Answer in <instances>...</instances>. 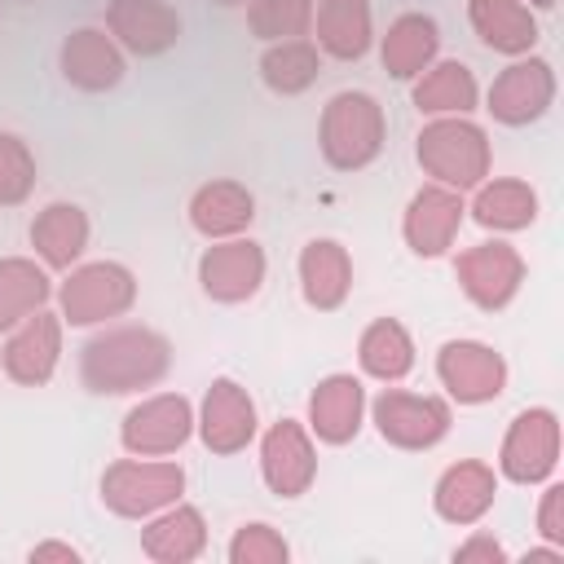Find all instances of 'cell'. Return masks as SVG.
Segmentation results:
<instances>
[{"instance_id": "1", "label": "cell", "mask_w": 564, "mask_h": 564, "mask_svg": "<svg viewBox=\"0 0 564 564\" xmlns=\"http://www.w3.org/2000/svg\"><path fill=\"white\" fill-rule=\"evenodd\" d=\"M172 366V344L150 326H115L79 348V379L88 392L123 397L159 383Z\"/></svg>"}, {"instance_id": "2", "label": "cell", "mask_w": 564, "mask_h": 564, "mask_svg": "<svg viewBox=\"0 0 564 564\" xmlns=\"http://www.w3.org/2000/svg\"><path fill=\"white\" fill-rule=\"evenodd\" d=\"M419 163L436 185L476 189L489 176V137L463 115H441L419 132Z\"/></svg>"}, {"instance_id": "3", "label": "cell", "mask_w": 564, "mask_h": 564, "mask_svg": "<svg viewBox=\"0 0 564 564\" xmlns=\"http://www.w3.org/2000/svg\"><path fill=\"white\" fill-rule=\"evenodd\" d=\"M322 154L339 172H357L383 150V106L370 93H335L322 110Z\"/></svg>"}, {"instance_id": "4", "label": "cell", "mask_w": 564, "mask_h": 564, "mask_svg": "<svg viewBox=\"0 0 564 564\" xmlns=\"http://www.w3.org/2000/svg\"><path fill=\"white\" fill-rule=\"evenodd\" d=\"M185 489V471L176 463H141L123 458L106 467L101 476V502L123 520H145L163 507H172Z\"/></svg>"}, {"instance_id": "5", "label": "cell", "mask_w": 564, "mask_h": 564, "mask_svg": "<svg viewBox=\"0 0 564 564\" xmlns=\"http://www.w3.org/2000/svg\"><path fill=\"white\" fill-rule=\"evenodd\" d=\"M132 300H137L132 269H123L115 260H93V264H79L62 282V322L97 326V322L119 317L123 308H132Z\"/></svg>"}, {"instance_id": "6", "label": "cell", "mask_w": 564, "mask_h": 564, "mask_svg": "<svg viewBox=\"0 0 564 564\" xmlns=\"http://www.w3.org/2000/svg\"><path fill=\"white\" fill-rule=\"evenodd\" d=\"M560 463V419L555 410L546 405H533V410H520L502 436V449H498V467L507 480L516 485H538L555 471Z\"/></svg>"}, {"instance_id": "7", "label": "cell", "mask_w": 564, "mask_h": 564, "mask_svg": "<svg viewBox=\"0 0 564 564\" xmlns=\"http://www.w3.org/2000/svg\"><path fill=\"white\" fill-rule=\"evenodd\" d=\"M436 375L458 405H485L507 388V361L480 339H449L436 352Z\"/></svg>"}, {"instance_id": "8", "label": "cell", "mask_w": 564, "mask_h": 564, "mask_svg": "<svg viewBox=\"0 0 564 564\" xmlns=\"http://www.w3.org/2000/svg\"><path fill=\"white\" fill-rule=\"evenodd\" d=\"M194 432V410L181 392H159L141 405H132L123 414L119 441L128 454L137 458H154V454H176Z\"/></svg>"}, {"instance_id": "9", "label": "cell", "mask_w": 564, "mask_h": 564, "mask_svg": "<svg viewBox=\"0 0 564 564\" xmlns=\"http://www.w3.org/2000/svg\"><path fill=\"white\" fill-rule=\"evenodd\" d=\"M458 273V286L467 291V300L485 313H498L516 300L520 282H524V260L511 242H480V247H467L454 264Z\"/></svg>"}, {"instance_id": "10", "label": "cell", "mask_w": 564, "mask_h": 564, "mask_svg": "<svg viewBox=\"0 0 564 564\" xmlns=\"http://www.w3.org/2000/svg\"><path fill=\"white\" fill-rule=\"evenodd\" d=\"M375 427L388 445L397 449H432L449 432V405L436 397H414V392H379L375 397Z\"/></svg>"}, {"instance_id": "11", "label": "cell", "mask_w": 564, "mask_h": 564, "mask_svg": "<svg viewBox=\"0 0 564 564\" xmlns=\"http://www.w3.org/2000/svg\"><path fill=\"white\" fill-rule=\"evenodd\" d=\"M57 357H62V317H53L44 308L22 317L13 326V335L4 339V348H0L4 375L13 383H26V388L48 383L53 370H57Z\"/></svg>"}, {"instance_id": "12", "label": "cell", "mask_w": 564, "mask_h": 564, "mask_svg": "<svg viewBox=\"0 0 564 564\" xmlns=\"http://www.w3.org/2000/svg\"><path fill=\"white\" fill-rule=\"evenodd\" d=\"M260 476L278 498H300L317 476V449L295 419H278L260 441Z\"/></svg>"}, {"instance_id": "13", "label": "cell", "mask_w": 564, "mask_h": 564, "mask_svg": "<svg viewBox=\"0 0 564 564\" xmlns=\"http://www.w3.org/2000/svg\"><path fill=\"white\" fill-rule=\"evenodd\" d=\"M198 282L220 304L251 300L260 291V282H264V251H260V242H251V238H225V242L207 247L203 260H198Z\"/></svg>"}, {"instance_id": "14", "label": "cell", "mask_w": 564, "mask_h": 564, "mask_svg": "<svg viewBox=\"0 0 564 564\" xmlns=\"http://www.w3.org/2000/svg\"><path fill=\"white\" fill-rule=\"evenodd\" d=\"M463 194L449 189V185H423L410 207H405V220H401V234L410 242L414 256H445L458 238V225H463Z\"/></svg>"}, {"instance_id": "15", "label": "cell", "mask_w": 564, "mask_h": 564, "mask_svg": "<svg viewBox=\"0 0 564 564\" xmlns=\"http://www.w3.org/2000/svg\"><path fill=\"white\" fill-rule=\"evenodd\" d=\"M551 97H555V70H551V62L524 57V62H511L494 79V88H489V115L498 123L520 128V123H533L551 106Z\"/></svg>"}, {"instance_id": "16", "label": "cell", "mask_w": 564, "mask_h": 564, "mask_svg": "<svg viewBox=\"0 0 564 564\" xmlns=\"http://www.w3.org/2000/svg\"><path fill=\"white\" fill-rule=\"evenodd\" d=\"M198 436L212 454H238L251 445L256 436V401L247 397V388H238L234 379H216L203 397V414H198Z\"/></svg>"}, {"instance_id": "17", "label": "cell", "mask_w": 564, "mask_h": 564, "mask_svg": "<svg viewBox=\"0 0 564 564\" xmlns=\"http://www.w3.org/2000/svg\"><path fill=\"white\" fill-rule=\"evenodd\" d=\"M106 26H110V35H115L128 53H137V57L167 53V48L181 40V18H176L163 0H110Z\"/></svg>"}, {"instance_id": "18", "label": "cell", "mask_w": 564, "mask_h": 564, "mask_svg": "<svg viewBox=\"0 0 564 564\" xmlns=\"http://www.w3.org/2000/svg\"><path fill=\"white\" fill-rule=\"evenodd\" d=\"M57 62H62V75H66L75 88H84V93H106V88H115V84L123 79V53H119V44H115L106 31H97V26L70 31V35L62 40Z\"/></svg>"}, {"instance_id": "19", "label": "cell", "mask_w": 564, "mask_h": 564, "mask_svg": "<svg viewBox=\"0 0 564 564\" xmlns=\"http://www.w3.org/2000/svg\"><path fill=\"white\" fill-rule=\"evenodd\" d=\"M361 414H366V392L352 375H326L308 397V427L326 445L352 441L361 432Z\"/></svg>"}, {"instance_id": "20", "label": "cell", "mask_w": 564, "mask_h": 564, "mask_svg": "<svg viewBox=\"0 0 564 564\" xmlns=\"http://www.w3.org/2000/svg\"><path fill=\"white\" fill-rule=\"evenodd\" d=\"M494 494H498V476L494 467L485 463H454L441 471L436 480V516L449 520V524H476L489 507H494Z\"/></svg>"}, {"instance_id": "21", "label": "cell", "mask_w": 564, "mask_h": 564, "mask_svg": "<svg viewBox=\"0 0 564 564\" xmlns=\"http://www.w3.org/2000/svg\"><path fill=\"white\" fill-rule=\"evenodd\" d=\"M251 216H256V198L238 181H207L189 198V225L203 238H234L251 225Z\"/></svg>"}, {"instance_id": "22", "label": "cell", "mask_w": 564, "mask_h": 564, "mask_svg": "<svg viewBox=\"0 0 564 564\" xmlns=\"http://www.w3.org/2000/svg\"><path fill=\"white\" fill-rule=\"evenodd\" d=\"M300 286H304V300L313 308H322V313L339 308L348 300V286H352V260H348V251L335 238H313L300 251Z\"/></svg>"}, {"instance_id": "23", "label": "cell", "mask_w": 564, "mask_h": 564, "mask_svg": "<svg viewBox=\"0 0 564 564\" xmlns=\"http://www.w3.org/2000/svg\"><path fill=\"white\" fill-rule=\"evenodd\" d=\"M207 546V524H203V511L198 507H163V516H154L145 529H141V551L159 564H189L198 560Z\"/></svg>"}, {"instance_id": "24", "label": "cell", "mask_w": 564, "mask_h": 564, "mask_svg": "<svg viewBox=\"0 0 564 564\" xmlns=\"http://www.w3.org/2000/svg\"><path fill=\"white\" fill-rule=\"evenodd\" d=\"M467 18L494 53L524 57L538 44V22L524 0H467Z\"/></svg>"}, {"instance_id": "25", "label": "cell", "mask_w": 564, "mask_h": 564, "mask_svg": "<svg viewBox=\"0 0 564 564\" xmlns=\"http://www.w3.org/2000/svg\"><path fill=\"white\" fill-rule=\"evenodd\" d=\"M436 48H441L436 22H432L427 13H401V18L388 26L379 53H383V70H388L392 79H414V75H423V70L432 66Z\"/></svg>"}, {"instance_id": "26", "label": "cell", "mask_w": 564, "mask_h": 564, "mask_svg": "<svg viewBox=\"0 0 564 564\" xmlns=\"http://www.w3.org/2000/svg\"><path fill=\"white\" fill-rule=\"evenodd\" d=\"M31 247L48 269H70L88 247V216L75 203H48L31 220Z\"/></svg>"}, {"instance_id": "27", "label": "cell", "mask_w": 564, "mask_h": 564, "mask_svg": "<svg viewBox=\"0 0 564 564\" xmlns=\"http://www.w3.org/2000/svg\"><path fill=\"white\" fill-rule=\"evenodd\" d=\"M370 0H322L317 4V48L357 62L370 48Z\"/></svg>"}, {"instance_id": "28", "label": "cell", "mask_w": 564, "mask_h": 564, "mask_svg": "<svg viewBox=\"0 0 564 564\" xmlns=\"http://www.w3.org/2000/svg\"><path fill=\"white\" fill-rule=\"evenodd\" d=\"M357 357H361V370L370 379H383V383H397L414 370V339L401 322L392 317H379L361 330V344H357Z\"/></svg>"}, {"instance_id": "29", "label": "cell", "mask_w": 564, "mask_h": 564, "mask_svg": "<svg viewBox=\"0 0 564 564\" xmlns=\"http://www.w3.org/2000/svg\"><path fill=\"white\" fill-rule=\"evenodd\" d=\"M48 273L26 260V256H4L0 260V330H13L22 317L44 308L48 300Z\"/></svg>"}, {"instance_id": "30", "label": "cell", "mask_w": 564, "mask_h": 564, "mask_svg": "<svg viewBox=\"0 0 564 564\" xmlns=\"http://www.w3.org/2000/svg\"><path fill=\"white\" fill-rule=\"evenodd\" d=\"M414 106L427 115H467L476 110V79L463 62H436L414 84Z\"/></svg>"}, {"instance_id": "31", "label": "cell", "mask_w": 564, "mask_h": 564, "mask_svg": "<svg viewBox=\"0 0 564 564\" xmlns=\"http://www.w3.org/2000/svg\"><path fill=\"white\" fill-rule=\"evenodd\" d=\"M471 216L485 225V229H524L538 220V194L524 185V181H489L476 189V203H471Z\"/></svg>"}, {"instance_id": "32", "label": "cell", "mask_w": 564, "mask_h": 564, "mask_svg": "<svg viewBox=\"0 0 564 564\" xmlns=\"http://www.w3.org/2000/svg\"><path fill=\"white\" fill-rule=\"evenodd\" d=\"M317 70H322V57H317V48L308 40H278L260 57V79L282 97L304 93L317 79Z\"/></svg>"}, {"instance_id": "33", "label": "cell", "mask_w": 564, "mask_h": 564, "mask_svg": "<svg viewBox=\"0 0 564 564\" xmlns=\"http://www.w3.org/2000/svg\"><path fill=\"white\" fill-rule=\"evenodd\" d=\"M247 22L256 40H300L313 22V0H251Z\"/></svg>"}, {"instance_id": "34", "label": "cell", "mask_w": 564, "mask_h": 564, "mask_svg": "<svg viewBox=\"0 0 564 564\" xmlns=\"http://www.w3.org/2000/svg\"><path fill=\"white\" fill-rule=\"evenodd\" d=\"M31 189H35V159L26 141L13 132H0V207L26 203Z\"/></svg>"}, {"instance_id": "35", "label": "cell", "mask_w": 564, "mask_h": 564, "mask_svg": "<svg viewBox=\"0 0 564 564\" xmlns=\"http://www.w3.org/2000/svg\"><path fill=\"white\" fill-rule=\"evenodd\" d=\"M291 546L273 524H242L229 542V564H286Z\"/></svg>"}, {"instance_id": "36", "label": "cell", "mask_w": 564, "mask_h": 564, "mask_svg": "<svg viewBox=\"0 0 564 564\" xmlns=\"http://www.w3.org/2000/svg\"><path fill=\"white\" fill-rule=\"evenodd\" d=\"M538 533L551 546H564V485H546V494L538 502Z\"/></svg>"}, {"instance_id": "37", "label": "cell", "mask_w": 564, "mask_h": 564, "mask_svg": "<svg viewBox=\"0 0 564 564\" xmlns=\"http://www.w3.org/2000/svg\"><path fill=\"white\" fill-rule=\"evenodd\" d=\"M454 560H458V564H502L507 551H502L489 533H476V538H467V542L454 551Z\"/></svg>"}, {"instance_id": "38", "label": "cell", "mask_w": 564, "mask_h": 564, "mask_svg": "<svg viewBox=\"0 0 564 564\" xmlns=\"http://www.w3.org/2000/svg\"><path fill=\"white\" fill-rule=\"evenodd\" d=\"M44 560H66V564H75L79 551L66 546V542H40V546H31V564H44Z\"/></svg>"}, {"instance_id": "39", "label": "cell", "mask_w": 564, "mask_h": 564, "mask_svg": "<svg viewBox=\"0 0 564 564\" xmlns=\"http://www.w3.org/2000/svg\"><path fill=\"white\" fill-rule=\"evenodd\" d=\"M524 564H564V546H533V551H524Z\"/></svg>"}, {"instance_id": "40", "label": "cell", "mask_w": 564, "mask_h": 564, "mask_svg": "<svg viewBox=\"0 0 564 564\" xmlns=\"http://www.w3.org/2000/svg\"><path fill=\"white\" fill-rule=\"evenodd\" d=\"M529 4H533V9H551L555 0H529Z\"/></svg>"}, {"instance_id": "41", "label": "cell", "mask_w": 564, "mask_h": 564, "mask_svg": "<svg viewBox=\"0 0 564 564\" xmlns=\"http://www.w3.org/2000/svg\"><path fill=\"white\" fill-rule=\"evenodd\" d=\"M216 4H242V0H216Z\"/></svg>"}]
</instances>
